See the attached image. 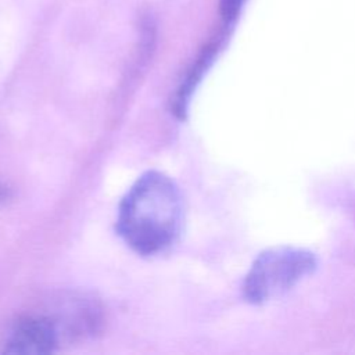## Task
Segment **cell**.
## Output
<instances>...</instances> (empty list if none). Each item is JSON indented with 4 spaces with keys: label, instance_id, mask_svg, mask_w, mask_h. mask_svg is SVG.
Returning a JSON list of instances; mask_svg holds the SVG:
<instances>
[{
    "label": "cell",
    "instance_id": "3",
    "mask_svg": "<svg viewBox=\"0 0 355 355\" xmlns=\"http://www.w3.org/2000/svg\"><path fill=\"white\" fill-rule=\"evenodd\" d=\"M62 336L50 313H31L21 316L6 336L4 352L7 354H49L60 345Z\"/></svg>",
    "mask_w": 355,
    "mask_h": 355
},
{
    "label": "cell",
    "instance_id": "2",
    "mask_svg": "<svg viewBox=\"0 0 355 355\" xmlns=\"http://www.w3.org/2000/svg\"><path fill=\"white\" fill-rule=\"evenodd\" d=\"M316 265L315 254L305 248H268L255 258L244 279V297L251 304L275 300L309 276Z\"/></svg>",
    "mask_w": 355,
    "mask_h": 355
},
{
    "label": "cell",
    "instance_id": "4",
    "mask_svg": "<svg viewBox=\"0 0 355 355\" xmlns=\"http://www.w3.org/2000/svg\"><path fill=\"white\" fill-rule=\"evenodd\" d=\"M244 3H245V0H220L219 12H220L222 18L226 22L233 21L239 15Z\"/></svg>",
    "mask_w": 355,
    "mask_h": 355
},
{
    "label": "cell",
    "instance_id": "1",
    "mask_svg": "<svg viewBox=\"0 0 355 355\" xmlns=\"http://www.w3.org/2000/svg\"><path fill=\"white\" fill-rule=\"evenodd\" d=\"M182 198L173 180L157 171L141 175L119 204L116 230L140 255H157L178 239Z\"/></svg>",
    "mask_w": 355,
    "mask_h": 355
}]
</instances>
